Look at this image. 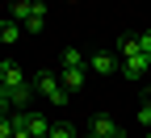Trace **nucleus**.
<instances>
[{"label":"nucleus","instance_id":"1","mask_svg":"<svg viewBox=\"0 0 151 138\" xmlns=\"http://www.w3.org/2000/svg\"><path fill=\"white\" fill-rule=\"evenodd\" d=\"M34 92H38V96H46L50 105H67V96H71L55 71H38V75H34Z\"/></svg>","mask_w":151,"mask_h":138},{"label":"nucleus","instance_id":"2","mask_svg":"<svg viewBox=\"0 0 151 138\" xmlns=\"http://www.w3.org/2000/svg\"><path fill=\"white\" fill-rule=\"evenodd\" d=\"M50 126H55V122H50L46 113L25 109V134H29V138H50Z\"/></svg>","mask_w":151,"mask_h":138},{"label":"nucleus","instance_id":"3","mask_svg":"<svg viewBox=\"0 0 151 138\" xmlns=\"http://www.w3.org/2000/svg\"><path fill=\"white\" fill-rule=\"evenodd\" d=\"M21 84H29L25 80V67L13 63V59H4V63H0V88H21Z\"/></svg>","mask_w":151,"mask_h":138},{"label":"nucleus","instance_id":"4","mask_svg":"<svg viewBox=\"0 0 151 138\" xmlns=\"http://www.w3.org/2000/svg\"><path fill=\"white\" fill-rule=\"evenodd\" d=\"M126 80H143V75L151 71V59L147 54H134V59H122V67H118Z\"/></svg>","mask_w":151,"mask_h":138},{"label":"nucleus","instance_id":"5","mask_svg":"<svg viewBox=\"0 0 151 138\" xmlns=\"http://www.w3.org/2000/svg\"><path fill=\"white\" fill-rule=\"evenodd\" d=\"M122 63H118V54H109V50H97L88 59V71H97V75H113Z\"/></svg>","mask_w":151,"mask_h":138},{"label":"nucleus","instance_id":"6","mask_svg":"<svg viewBox=\"0 0 151 138\" xmlns=\"http://www.w3.org/2000/svg\"><path fill=\"white\" fill-rule=\"evenodd\" d=\"M88 134H97V138H126V134H122V126L113 122V117H105V113L92 117V130H88Z\"/></svg>","mask_w":151,"mask_h":138},{"label":"nucleus","instance_id":"7","mask_svg":"<svg viewBox=\"0 0 151 138\" xmlns=\"http://www.w3.org/2000/svg\"><path fill=\"white\" fill-rule=\"evenodd\" d=\"M21 29L25 34H42L46 29V4H42V0H34V9H29L25 21H21Z\"/></svg>","mask_w":151,"mask_h":138},{"label":"nucleus","instance_id":"8","mask_svg":"<svg viewBox=\"0 0 151 138\" xmlns=\"http://www.w3.org/2000/svg\"><path fill=\"white\" fill-rule=\"evenodd\" d=\"M0 92L9 96V105H13V109H25V105L34 101V80H29V84H21V88H0Z\"/></svg>","mask_w":151,"mask_h":138},{"label":"nucleus","instance_id":"9","mask_svg":"<svg viewBox=\"0 0 151 138\" xmlns=\"http://www.w3.org/2000/svg\"><path fill=\"white\" fill-rule=\"evenodd\" d=\"M21 34H25V29L17 25L13 17H4V21H0V42H4V46H13V42H21Z\"/></svg>","mask_w":151,"mask_h":138},{"label":"nucleus","instance_id":"10","mask_svg":"<svg viewBox=\"0 0 151 138\" xmlns=\"http://www.w3.org/2000/svg\"><path fill=\"white\" fill-rule=\"evenodd\" d=\"M113 50H118V59H134L139 54V38L134 34H122L118 42H113Z\"/></svg>","mask_w":151,"mask_h":138},{"label":"nucleus","instance_id":"11","mask_svg":"<svg viewBox=\"0 0 151 138\" xmlns=\"http://www.w3.org/2000/svg\"><path fill=\"white\" fill-rule=\"evenodd\" d=\"M84 71H88V67H63V71H59V80H63V88H67V92H76V88L84 84Z\"/></svg>","mask_w":151,"mask_h":138},{"label":"nucleus","instance_id":"12","mask_svg":"<svg viewBox=\"0 0 151 138\" xmlns=\"http://www.w3.org/2000/svg\"><path fill=\"white\" fill-rule=\"evenodd\" d=\"M29 9H34V0H9V17H13L17 25H21L25 17H29Z\"/></svg>","mask_w":151,"mask_h":138},{"label":"nucleus","instance_id":"13","mask_svg":"<svg viewBox=\"0 0 151 138\" xmlns=\"http://www.w3.org/2000/svg\"><path fill=\"white\" fill-rule=\"evenodd\" d=\"M59 63H63V67H88V59H84L80 50H76V46H67V50H63V59H59Z\"/></svg>","mask_w":151,"mask_h":138},{"label":"nucleus","instance_id":"14","mask_svg":"<svg viewBox=\"0 0 151 138\" xmlns=\"http://www.w3.org/2000/svg\"><path fill=\"white\" fill-rule=\"evenodd\" d=\"M50 138H76V130H71L67 122H55V126H50Z\"/></svg>","mask_w":151,"mask_h":138},{"label":"nucleus","instance_id":"15","mask_svg":"<svg viewBox=\"0 0 151 138\" xmlns=\"http://www.w3.org/2000/svg\"><path fill=\"white\" fill-rule=\"evenodd\" d=\"M134 38H139V54L151 59V29H143V34H134Z\"/></svg>","mask_w":151,"mask_h":138},{"label":"nucleus","instance_id":"16","mask_svg":"<svg viewBox=\"0 0 151 138\" xmlns=\"http://www.w3.org/2000/svg\"><path fill=\"white\" fill-rule=\"evenodd\" d=\"M17 134V126H13V113L9 117H0V138H13Z\"/></svg>","mask_w":151,"mask_h":138},{"label":"nucleus","instance_id":"17","mask_svg":"<svg viewBox=\"0 0 151 138\" xmlns=\"http://www.w3.org/2000/svg\"><path fill=\"white\" fill-rule=\"evenodd\" d=\"M134 117H139V126H143V130H151V105H139Z\"/></svg>","mask_w":151,"mask_h":138},{"label":"nucleus","instance_id":"18","mask_svg":"<svg viewBox=\"0 0 151 138\" xmlns=\"http://www.w3.org/2000/svg\"><path fill=\"white\" fill-rule=\"evenodd\" d=\"M9 113H13V105H9V96L0 92V117H9Z\"/></svg>","mask_w":151,"mask_h":138},{"label":"nucleus","instance_id":"19","mask_svg":"<svg viewBox=\"0 0 151 138\" xmlns=\"http://www.w3.org/2000/svg\"><path fill=\"white\" fill-rule=\"evenodd\" d=\"M147 105H151V92H147Z\"/></svg>","mask_w":151,"mask_h":138},{"label":"nucleus","instance_id":"20","mask_svg":"<svg viewBox=\"0 0 151 138\" xmlns=\"http://www.w3.org/2000/svg\"><path fill=\"white\" fill-rule=\"evenodd\" d=\"M143 138H151V130H147V134H143Z\"/></svg>","mask_w":151,"mask_h":138},{"label":"nucleus","instance_id":"21","mask_svg":"<svg viewBox=\"0 0 151 138\" xmlns=\"http://www.w3.org/2000/svg\"><path fill=\"white\" fill-rule=\"evenodd\" d=\"M88 138H97V134H88Z\"/></svg>","mask_w":151,"mask_h":138}]
</instances>
